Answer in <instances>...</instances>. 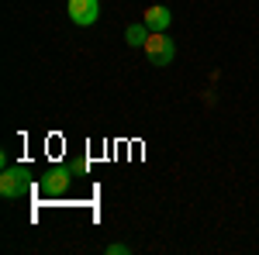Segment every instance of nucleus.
<instances>
[{
	"label": "nucleus",
	"instance_id": "nucleus-1",
	"mask_svg": "<svg viewBox=\"0 0 259 255\" xmlns=\"http://www.w3.org/2000/svg\"><path fill=\"white\" fill-rule=\"evenodd\" d=\"M142 52H145V59H149V66H169L173 62V56H177V45H173V38H166V31H152L149 35V41L142 45Z\"/></svg>",
	"mask_w": 259,
	"mask_h": 255
},
{
	"label": "nucleus",
	"instance_id": "nucleus-2",
	"mask_svg": "<svg viewBox=\"0 0 259 255\" xmlns=\"http://www.w3.org/2000/svg\"><path fill=\"white\" fill-rule=\"evenodd\" d=\"M28 166H7L4 173H0V196H7V200H18L24 196L28 190Z\"/></svg>",
	"mask_w": 259,
	"mask_h": 255
},
{
	"label": "nucleus",
	"instance_id": "nucleus-3",
	"mask_svg": "<svg viewBox=\"0 0 259 255\" xmlns=\"http://www.w3.org/2000/svg\"><path fill=\"white\" fill-rule=\"evenodd\" d=\"M66 11H69V21L73 24L87 28V24H94L100 18V0H69Z\"/></svg>",
	"mask_w": 259,
	"mask_h": 255
},
{
	"label": "nucleus",
	"instance_id": "nucleus-4",
	"mask_svg": "<svg viewBox=\"0 0 259 255\" xmlns=\"http://www.w3.org/2000/svg\"><path fill=\"white\" fill-rule=\"evenodd\" d=\"M69 179H73V169H62V166H56V169H49L45 176H41V193L49 196H62L66 190H69Z\"/></svg>",
	"mask_w": 259,
	"mask_h": 255
},
{
	"label": "nucleus",
	"instance_id": "nucleus-5",
	"mask_svg": "<svg viewBox=\"0 0 259 255\" xmlns=\"http://www.w3.org/2000/svg\"><path fill=\"white\" fill-rule=\"evenodd\" d=\"M145 24H149V31H166L169 28V21H173V14H169V7H162V4H156V7H145Z\"/></svg>",
	"mask_w": 259,
	"mask_h": 255
},
{
	"label": "nucleus",
	"instance_id": "nucleus-6",
	"mask_svg": "<svg viewBox=\"0 0 259 255\" xmlns=\"http://www.w3.org/2000/svg\"><path fill=\"white\" fill-rule=\"evenodd\" d=\"M149 35H152V31H149V24H145V21H139V24H128V28H124V41H128L132 48H142V45L149 41Z\"/></svg>",
	"mask_w": 259,
	"mask_h": 255
},
{
	"label": "nucleus",
	"instance_id": "nucleus-7",
	"mask_svg": "<svg viewBox=\"0 0 259 255\" xmlns=\"http://www.w3.org/2000/svg\"><path fill=\"white\" fill-rule=\"evenodd\" d=\"M132 248L128 245H107V255H128Z\"/></svg>",
	"mask_w": 259,
	"mask_h": 255
},
{
	"label": "nucleus",
	"instance_id": "nucleus-8",
	"mask_svg": "<svg viewBox=\"0 0 259 255\" xmlns=\"http://www.w3.org/2000/svg\"><path fill=\"white\" fill-rule=\"evenodd\" d=\"M73 173H76V176H83V173H87V159H80V162H73Z\"/></svg>",
	"mask_w": 259,
	"mask_h": 255
}]
</instances>
